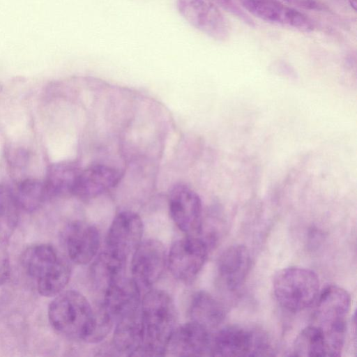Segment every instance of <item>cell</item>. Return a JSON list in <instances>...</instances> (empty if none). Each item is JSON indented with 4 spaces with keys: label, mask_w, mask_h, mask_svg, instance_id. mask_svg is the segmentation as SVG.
Listing matches in <instances>:
<instances>
[{
    "label": "cell",
    "mask_w": 357,
    "mask_h": 357,
    "mask_svg": "<svg viewBox=\"0 0 357 357\" xmlns=\"http://www.w3.org/2000/svg\"><path fill=\"white\" fill-rule=\"evenodd\" d=\"M176 8L191 26L210 38L218 41L228 38L227 21L211 0H176Z\"/></svg>",
    "instance_id": "cell-7"
},
{
    "label": "cell",
    "mask_w": 357,
    "mask_h": 357,
    "mask_svg": "<svg viewBox=\"0 0 357 357\" xmlns=\"http://www.w3.org/2000/svg\"><path fill=\"white\" fill-rule=\"evenodd\" d=\"M82 169L75 161H62L51 165L45 181L50 197L73 195L75 184Z\"/></svg>",
    "instance_id": "cell-21"
},
{
    "label": "cell",
    "mask_w": 357,
    "mask_h": 357,
    "mask_svg": "<svg viewBox=\"0 0 357 357\" xmlns=\"http://www.w3.org/2000/svg\"><path fill=\"white\" fill-rule=\"evenodd\" d=\"M22 264L43 296H56L69 282L71 271L68 261L50 244L27 248L22 254Z\"/></svg>",
    "instance_id": "cell-3"
},
{
    "label": "cell",
    "mask_w": 357,
    "mask_h": 357,
    "mask_svg": "<svg viewBox=\"0 0 357 357\" xmlns=\"http://www.w3.org/2000/svg\"><path fill=\"white\" fill-rule=\"evenodd\" d=\"M167 264L165 248L160 241L155 239L141 241L132 252V279L139 287H150L161 278Z\"/></svg>",
    "instance_id": "cell-11"
},
{
    "label": "cell",
    "mask_w": 357,
    "mask_h": 357,
    "mask_svg": "<svg viewBox=\"0 0 357 357\" xmlns=\"http://www.w3.org/2000/svg\"><path fill=\"white\" fill-rule=\"evenodd\" d=\"M313 324L324 331L346 332V318L351 307L349 294L343 288L331 285L324 289L316 300Z\"/></svg>",
    "instance_id": "cell-9"
},
{
    "label": "cell",
    "mask_w": 357,
    "mask_h": 357,
    "mask_svg": "<svg viewBox=\"0 0 357 357\" xmlns=\"http://www.w3.org/2000/svg\"><path fill=\"white\" fill-rule=\"evenodd\" d=\"M117 169L106 165H93L80 172L73 195L81 199L95 198L115 187L122 178Z\"/></svg>",
    "instance_id": "cell-16"
},
{
    "label": "cell",
    "mask_w": 357,
    "mask_h": 357,
    "mask_svg": "<svg viewBox=\"0 0 357 357\" xmlns=\"http://www.w3.org/2000/svg\"><path fill=\"white\" fill-rule=\"evenodd\" d=\"M48 317L52 327L63 336L90 342L95 330V310L79 292L68 290L57 294L50 304Z\"/></svg>",
    "instance_id": "cell-2"
},
{
    "label": "cell",
    "mask_w": 357,
    "mask_h": 357,
    "mask_svg": "<svg viewBox=\"0 0 357 357\" xmlns=\"http://www.w3.org/2000/svg\"><path fill=\"white\" fill-rule=\"evenodd\" d=\"M169 214L176 225L188 236H199L202 228V202L192 189L178 183L169 195Z\"/></svg>",
    "instance_id": "cell-10"
},
{
    "label": "cell",
    "mask_w": 357,
    "mask_h": 357,
    "mask_svg": "<svg viewBox=\"0 0 357 357\" xmlns=\"http://www.w3.org/2000/svg\"><path fill=\"white\" fill-rule=\"evenodd\" d=\"M350 6L353 8L354 10H356L357 1L356 0H348Z\"/></svg>",
    "instance_id": "cell-28"
},
{
    "label": "cell",
    "mask_w": 357,
    "mask_h": 357,
    "mask_svg": "<svg viewBox=\"0 0 357 357\" xmlns=\"http://www.w3.org/2000/svg\"><path fill=\"white\" fill-rule=\"evenodd\" d=\"M244 10L272 24L300 32H310L314 23L309 17L280 0H238Z\"/></svg>",
    "instance_id": "cell-8"
},
{
    "label": "cell",
    "mask_w": 357,
    "mask_h": 357,
    "mask_svg": "<svg viewBox=\"0 0 357 357\" xmlns=\"http://www.w3.org/2000/svg\"><path fill=\"white\" fill-rule=\"evenodd\" d=\"M208 245L198 236H187L175 241L167 255V266L174 278L190 282L199 274L206 260Z\"/></svg>",
    "instance_id": "cell-6"
},
{
    "label": "cell",
    "mask_w": 357,
    "mask_h": 357,
    "mask_svg": "<svg viewBox=\"0 0 357 357\" xmlns=\"http://www.w3.org/2000/svg\"><path fill=\"white\" fill-rule=\"evenodd\" d=\"M10 276V264L6 250L0 247V286L6 284Z\"/></svg>",
    "instance_id": "cell-26"
},
{
    "label": "cell",
    "mask_w": 357,
    "mask_h": 357,
    "mask_svg": "<svg viewBox=\"0 0 357 357\" xmlns=\"http://www.w3.org/2000/svg\"><path fill=\"white\" fill-rule=\"evenodd\" d=\"M126 259L105 250L91 266V278L94 287L103 293L124 276Z\"/></svg>",
    "instance_id": "cell-19"
},
{
    "label": "cell",
    "mask_w": 357,
    "mask_h": 357,
    "mask_svg": "<svg viewBox=\"0 0 357 357\" xmlns=\"http://www.w3.org/2000/svg\"><path fill=\"white\" fill-rule=\"evenodd\" d=\"M251 266L249 250L243 245L227 248L218 260V273L227 289L234 291L245 282Z\"/></svg>",
    "instance_id": "cell-17"
},
{
    "label": "cell",
    "mask_w": 357,
    "mask_h": 357,
    "mask_svg": "<svg viewBox=\"0 0 357 357\" xmlns=\"http://www.w3.org/2000/svg\"><path fill=\"white\" fill-rule=\"evenodd\" d=\"M64 242L70 259L76 264L84 265L96 256L100 245V235L93 225L76 220L66 228Z\"/></svg>",
    "instance_id": "cell-14"
},
{
    "label": "cell",
    "mask_w": 357,
    "mask_h": 357,
    "mask_svg": "<svg viewBox=\"0 0 357 357\" xmlns=\"http://www.w3.org/2000/svg\"><path fill=\"white\" fill-rule=\"evenodd\" d=\"M218 8L235 15L237 18L243 21L250 26H254V22L249 15H247L234 1V0H211Z\"/></svg>",
    "instance_id": "cell-25"
},
{
    "label": "cell",
    "mask_w": 357,
    "mask_h": 357,
    "mask_svg": "<svg viewBox=\"0 0 357 357\" xmlns=\"http://www.w3.org/2000/svg\"><path fill=\"white\" fill-rule=\"evenodd\" d=\"M115 324L113 336L115 349L123 355L137 356L144 337L141 308L121 318Z\"/></svg>",
    "instance_id": "cell-18"
},
{
    "label": "cell",
    "mask_w": 357,
    "mask_h": 357,
    "mask_svg": "<svg viewBox=\"0 0 357 357\" xmlns=\"http://www.w3.org/2000/svg\"><path fill=\"white\" fill-rule=\"evenodd\" d=\"M14 195L20 208L27 212L39 209L50 199L45 182L36 178H26L21 181Z\"/></svg>",
    "instance_id": "cell-23"
},
{
    "label": "cell",
    "mask_w": 357,
    "mask_h": 357,
    "mask_svg": "<svg viewBox=\"0 0 357 357\" xmlns=\"http://www.w3.org/2000/svg\"><path fill=\"white\" fill-rule=\"evenodd\" d=\"M189 314L191 321L211 331L222 323L225 317V309L211 294L201 291L193 296L190 304Z\"/></svg>",
    "instance_id": "cell-20"
},
{
    "label": "cell",
    "mask_w": 357,
    "mask_h": 357,
    "mask_svg": "<svg viewBox=\"0 0 357 357\" xmlns=\"http://www.w3.org/2000/svg\"><path fill=\"white\" fill-rule=\"evenodd\" d=\"M19 209L14 193L0 184V241L6 243L15 229Z\"/></svg>",
    "instance_id": "cell-24"
},
{
    "label": "cell",
    "mask_w": 357,
    "mask_h": 357,
    "mask_svg": "<svg viewBox=\"0 0 357 357\" xmlns=\"http://www.w3.org/2000/svg\"><path fill=\"white\" fill-rule=\"evenodd\" d=\"M141 314L144 337L137 356H165L177 321L174 301L164 291H149L141 302Z\"/></svg>",
    "instance_id": "cell-1"
},
{
    "label": "cell",
    "mask_w": 357,
    "mask_h": 357,
    "mask_svg": "<svg viewBox=\"0 0 357 357\" xmlns=\"http://www.w3.org/2000/svg\"><path fill=\"white\" fill-rule=\"evenodd\" d=\"M282 1L296 8L310 10H320L323 9L322 5L318 0H282Z\"/></svg>",
    "instance_id": "cell-27"
},
{
    "label": "cell",
    "mask_w": 357,
    "mask_h": 357,
    "mask_svg": "<svg viewBox=\"0 0 357 357\" xmlns=\"http://www.w3.org/2000/svg\"><path fill=\"white\" fill-rule=\"evenodd\" d=\"M102 294L100 305L114 323L141 308L139 287L133 279L123 276Z\"/></svg>",
    "instance_id": "cell-15"
},
{
    "label": "cell",
    "mask_w": 357,
    "mask_h": 357,
    "mask_svg": "<svg viewBox=\"0 0 357 357\" xmlns=\"http://www.w3.org/2000/svg\"><path fill=\"white\" fill-rule=\"evenodd\" d=\"M273 286L279 304L289 312H297L307 309L316 301L319 281L313 271L291 266L276 273Z\"/></svg>",
    "instance_id": "cell-4"
},
{
    "label": "cell",
    "mask_w": 357,
    "mask_h": 357,
    "mask_svg": "<svg viewBox=\"0 0 357 357\" xmlns=\"http://www.w3.org/2000/svg\"><path fill=\"white\" fill-rule=\"evenodd\" d=\"M294 356H329V349L322 330L312 324L297 335L293 345Z\"/></svg>",
    "instance_id": "cell-22"
},
{
    "label": "cell",
    "mask_w": 357,
    "mask_h": 357,
    "mask_svg": "<svg viewBox=\"0 0 357 357\" xmlns=\"http://www.w3.org/2000/svg\"><path fill=\"white\" fill-rule=\"evenodd\" d=\"M267 335L261 331L228 326L213 335L211 356H264L273 355Z\"/></svg>",
    "instance_id": "cell-5"
},
{
    "label": "cell",
    "mask_w": 357,
    "mask_h": 357,
    "mask_svg": "<svg viewBox=\"0 0 357 357\" xmlns=\"http://www.w3.org/2000/svg\"><path fill=\"white\" fill-rule=\"evenodd\" d=\"M213 335L202 325L190 321L176 327L168 341L165 355L211 356Z\"/></svg>",
    "instance_id": "cell-13"
},
{
    "label": "cell",
    "mask_w": 357,
    "mask_h": 357,
    "mask_svg": "<svg viewBox=\"0 0 357 357\" xmlns=\"http://www.w3.org/2000/svg\"><path fill=\"white\" fill-rule=\"evenodd\" d=\"M143 222L140 216L130 211L115 215L106 237V249L124 259L133 252L141 243Z\"/></svg>",
    "instance_id": "cell-12"
}]
</instances>
